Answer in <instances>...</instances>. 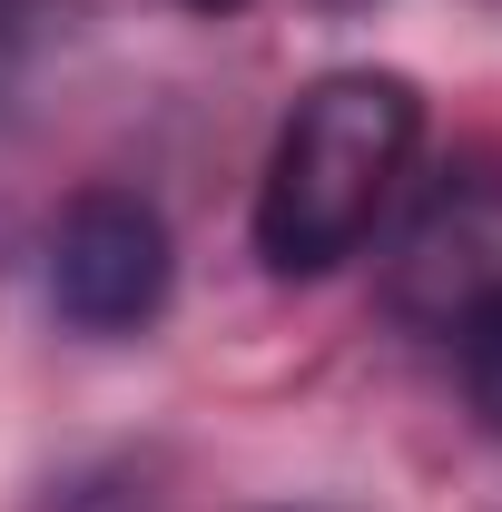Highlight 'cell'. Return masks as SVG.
<instances>
[{"mask_svg":"<svg viewBox=\"0 0 502 512\" xmlns=\"http://www.w3.org/2000/svg\"><path fill=\"white\" fill-rule=\"evenodd\" d=\"M483 306H502V158L493 148H463L434 188L414 197V217L394 227L384 316L453 345Z\"/></svg>","mask_w":502,"mask_h":512,"instance_id":"cell-2","label":"cell"},{"mask_svg":"<svg viewBox=\"0 0 502 512\" xmlns=\"http://www.w3.org/2000/svg\"><path fill=\"white\" fill-rule=\"evenodd\" d=\"M188 10H237V0H188Z\"/></svg>","mask_w":502,"mask_h":512,"instance_id":"cell-5","label":"cell"},{"mask_svg":"<svg viewBox=\"0 0 502 512\" xmlns=\"http://www.w3.org/2000/svg\"><path fill=\"white\" fill-rule=\"evenodd\" d=\"M178 286L168 217L138 188H79L50 227V306L69 335H138Z\"/></svg>","mask_w":502,"mask_h":512,"instance_id":"cell-3","label":"cell"},{"mask_svg":"<svg viewBox=\"0 0 502 512\" xmlns=\"http://www.w3.org/2000/svg\"><path fill=\"white\" fill-rule=\"evenodd\" d=\"M453 345H463V394H473V414L502 434V306H483Z\"/></svg>","mask_w":502,"mask_h":512,"instance_id":"cell-4","label":"cell"},{"mask_svg":"<svg viewBox=\"0 0 502 512\" xmlns=\"http://www.w3.org/2000/svg\"><path fill=\"white\" fill-rule=\"evenodd\" d=\"M414 138H424V89L404 69H325L286 109L256 178L266 276H335L345 256H365L414 168Z\"/></svg>","mask_w":502,"mask_h":512,"instance_id":"cell-1","label":"cell"}]
</instances>
